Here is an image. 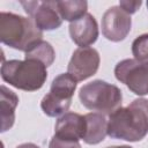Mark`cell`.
<instances>
[{
  "instance_id": "1",
  "label": "cell",
  "mask_w": 148,
  "mask_h": 148,
  "mask_svg": "<svg viewBox=\"0 0 148 148\" xmlns=\"http://www.w3.org/2000/svg\"><path fill=\"white\" fill-rule=\"evenodd\" d=\"M148 134V99L136 98L125 108L109 114L108 135L113 139L136 142Z\"/></svg>"
},
{
  "instance_id": "2",
  "label": "cell",
  "mask_w": 148,
  "mask_h": 148,
  "mask_svg": "<svg viewBox=\"0 0 148 148\" xmlns=\"http://www.w3.org/2000/svg\"><path fill=\"white\" fill-rule=\"evenodd\" d=\"M42 37L43 31L31 18L14 13H0V39L2 44L27 52L43 40Z\"/></svg>"
},
{
  "instance_id": "3",
  "label": "cell",
  "mask_w": 148,
  "mask_h": 148,
  "mask_svg": "<svg viewBox=\"0 0 148 148\" xmlns=\"http://www.w3.org/2000/svg\"><path fill=\"white\" fill-rule=\"evenodd\" d=\"M0 73L5 82L24 91L40 89L47 79L46 66L39 60L27 58L7 61L3 59Z\"/></svg>"
},
{
  "instance_id": "4",
  "label": "cell",
  "mask_w": 148,
  "mask_h": 148,
  "mask_svg": "<svg viewBox=\"0 0 148 148\" xmlns=\"http://www.w3.org/2000/svg\"><path fill=\"white\" fill-rule=\"evenodd\" d=\"M79 98L81 104L88 110L110 114L120 108L123 94L114 84L102 80H94L80 88Z\"/></svg>"
},
{
  "instance_id": "5",
  "label": "cell",
  "mask_w": 148,
  "mask_h": 148,
  "mask_svg": "<svg viewBox=\"0 0 148 148\" xmlns=\"http://www.w3.org/2000/svg\"><path fill=\"white\" fill-rule=\"evenodd\" d=\"M77 81L68 73L56 76L51 83L50 91L43 97L40 108L49 117L65 114L69 109Z\"/></svg>"
},
{
  "instance_id": "6",
  "label": "cell",
  "mask_w": 148,
  "mask_h": 148,
  "mask_svg": "<svg viewBox=\"0 0 148 148\" xmlns=\"http://www.w3.org/2000/svg\"><path fill=\"white\" fill-rule=\"evenodd\" d=\"M114 75L135 95H148V61L124 59L116 65Z\"/></svg>"
},
{
  "instance_id": "7",
  "label": "cell",
  "mask_w": 148,
  "mask_h": 148,
  "mask_svg": "<svg viewBox=\"0 0 148 148\" xmlns=\"http://www.w3.org/2000/svg\"><path fill=\"white\" fill-rule=\"evenodd\" d=\"M20 3L42 31L58 29L62 23L56 1H21Z\"/></svg>"
},
{
  "instance_id": "8",
  "label": "cell",
  "mask_w": 148,
  "mask_h": 148,
  "mask_svg": "<svg viewBox=\"0 0 148 148\" xmlns=\"http://www.w3.org/2000/svg\"><path fill=\"white\" fill-rule=\"evenodd\" d=\"M132 20L119 6H112L103 14L102 34L111 42L124 40L131 31Z\"/></svg>"
},
{
  "instance_id": "9",
  "label": "cell",
  "mask_w": 148,
  "mask_h": 148,
  "mask_svg": "<svg viewBox=\"0 0 148 148\" xmlns=\"http://www.w3.org/2000/svg\"><path fill=\"white\" fill-rule=\"evenodd\" d=\"M99 53L92 47L76 49L67 66V73L71 74L77 82L87 80L96 74L99 67Z\"/></svg>"
},
{
  "instance_id": "10",
  "label": "cell",
  "mask_w": 148,
  "mask_h": 148,
  "mask_svg": "<svg viewBox=\"0 0 148 148\" xmlns=\"http://www.w3.org/2000/svg\"><path fill=\"white\" fill-rule=\"evenodd\" d=\"M68 28L72 40L80 47H89L97 40L98 25L95 17L89 13L74 22H71Z\"/></svg>"
},
{
  "instance_id": "11",
  "label": "cell",
  "mask_w": 148,
  "mask_h": 148,
  "mask_svg": "<svg viewBox=\"0 0 148 148\" xmlns=\"http://www.w3.org/2000/svg\"><path fill=\"white\" fill-rule=\"evenodd\" d=\"M86 132V118L75 112H66L58 118L54 126V135L60 139L79 141Z\"/></svg>"
},
{
  "instance_id": "12",
  "label": "cell",
  "mask_w": 148,
  "mask_h": 148,
  "mask_svg": "<svg viewBox=\"0 0 148 148\" xmlns=\"http://www.w3.org/2000/svg\"><path fill=\"white\" fill-rule=\"evenodd\" d=\"M86 132L83 141L88 145H97L102 142L108 134V119L103 113L89 112L84 114Z\"/></svg>"
},
{
  "instance_id": "13",
  "label": "cell",
  "mask_w": 148,
  "mask_h": 148,
  "mask_svg": "<svg viewBox=\"0 0 148 148\" xmlns=\"http://www.w3.org/2000/svg\"><path fill=\"white\" fill-rule=\"evenodd\" d=\"M18 104V96L7 87L0 88V113H1V132H6L14 125L15 109Z\"/></svg>"
},
{
  "instance_id": "14",
  "label": "cell",
  "mask_w": 148,
  "mask_h": 148,
  "mask_svg": "<svg viewBox=\"0 0 148 148\" xmlns=\"http://www.w3.org/2000/svg\"><path fill=\"white\" fill-rule=\"evenodd\" d=\"M57 9L60 17L65 21L74 22L87 14L88 2L83 0H71V1H56Z\"/></svg>"
},
{
  "instance_id": "15",
  "label": "cell",
  "mask_w": 148,
  "mask_h": 148,
  "mask_svg": "<svg viewBox=\"0 0 148 148\" xmlns=\"http://www.w3.org/2000/svg\"><path fill=\"white\" fill-rule=\"evenodd\" d=\"M24 58L39 60L46 67H49L53 64V61L56 59V52L50 43H47L45 40H40L36 45H34L29 51L25 52Z\"/></svg>"
},
{
  "instance_id": "16",
  "label": "cell",
  "mask_w": 148,
  "mask_h": 148,
  "mask_svg": "<svg viewBox=\"0 0 148 148\" xmlns=\"http://www.w3.org/2000/svg\"><path fill=\"white\" fill-rule=\"evenodd\" d=\"M132 53L139 61H148V34L136 37L132 43Z\"/></svg>"
},
{
  "instance_id": "17",
  "label": "cell",
  "mask_w": 148,
  "mask_h": 148,
  "mask_svg": "<svg viewBox=\"0 0 148 148\" xmlns=\"http://www.w3.org/2000/svg\"><path fill=\"white\" fill-rule=\"evenodd\" d=\"M49 148H81V145L79 143V141L60 139L53 135L49 143Z\"/></svg>"
},
{
  "instance_id": "18",
  "label": "cell",
  "mask_w": 148,
  "mask_h": 148,
  "mask_svg": "<svg viewBox=\"0 0 148 148\" xmlns=\"http://www.w3.org/2000/svg\"><path fill=\"white\" fill-rule=\"evenodd\" d=\"M142 5L141 1H128V0H121L119 2V7L127 14H134L139 8L140 6Z\"/></svg>"
},
{
  "instance_id": "19",
  "label": "cell",
  "mask_w": 148,
  "mask_h": 148,
  "mask_svg": "<svg viewBox=\"0 0 148 148\" xmlns=\"http://www.w3.org/2000/svg\"><path fill=\"white\" fill-rule=\"evenodd\" d=\"M16 148H40V147H38L37 145H35V143H22V145H20V146H17Z\"/></svg>"
},
{
  "instance_id": "20",
  "label": "cell",
  "mask_w": 148,
  "mask_h": 148,
  "mask_svg": "<svg viewBox=\"0 0 148 148\" xmlns=\"http://www.w3.org/2000/svg\"><path fill=\"white\" fill-rule=\"evenodd\" d=\"M106 148H133L130 146H111V147H106Z\"/></svg>"
},
{
  "instance_id": "21",
  "label": "cell",
  "mask_w": 148,
  "mask_h": 148,
  "mask_svg": "<svg viewBox=\"0 0 148 148\" xmlns=\"http://www.w3.org/2000/svg\"><path fill=\"white\" fill-rule=\"evenodd\" d=\"M147 8H148V1H147Z\"/></svg>"
}]
</instances>
